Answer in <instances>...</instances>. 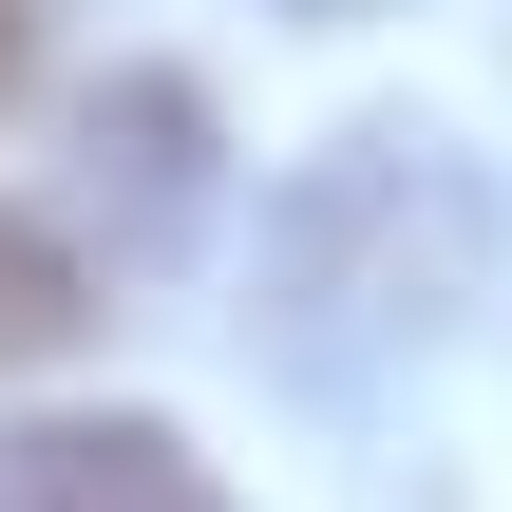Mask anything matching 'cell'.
I'll use <instances>...</instances> for the list:
<instances>
[{"label":"cell","mask_w":512,"mask_h":512,"mask_svg":"<svg viewBox=\"0 0 512 512\" xmlns=\"http://www.w3.org/2000/svg\"><path fill=\"white\" fill-rule=\"evenodd\" d=\"M494 304V171L437 114H342L247 247V361L304 399H380L418 380L456 323Z\"/></svg>","instance_id":"6da1fadb"},{"label":"cell","mask_w":512,"mask_h":512,"mask_svg":"<svg viewBox=\"0 0 512 512\" xmlns=\"http://www.w3.org/2000/svg\"><path fill=\"white\" fill-rule=\"evenodd\" d=\"M0 512H228L171 418H0Z\"/></svg>","instance_id":"7a4b0ae2"},{"label":"cell","mask_w":512,"mask_h":512,"mask_svg":"<svg viewBox=\"0 0 512 512\" xmlns=\"http://www.w3.org/2000/svg\"><path fill=\"white\" fill-rule=\"evenodd\" d=\"M76 171H95V209H114V266H171V228L209 209V95H190V76H114V95L76 114Z\"/></svg>","instance_id":"3957f363"},{"label":"cell","mask_w":512,"mask_h":512,"mask_svg":"<svg viewBox=\"0 0 512 512\" xmlns=\"http://www.w3.org/2000/svg\"><path fill=\"white\" fill-rule=\"evenodd\" d=\"M76 342H95V247L57 209H0V380H38Z\"/></svg>","instance_id":"277c9868"},{"label":"cell","mask_w":512,"mask_h":512,"mask_svg":"<svg viewBox=\"0 0 512 512\" xmlns=\"http://www.w3.org/2000/svg\"><path fill=\"white\" fill-rule=\"evenodd\" d=\"M19 76H38V0H0V95H19Z\"/></svg>","instance_id":"5b68a950"},{"label":"cell","mask_w":512,"mask_h":512,"mask_svg":"<svg viewBox=\"0 0 512 512\" xmlns=\"http://www.w3.org/2000/svg\"><path fill=\"white\" fill-rule=\"evenodd\" d=\"M285 19H380V0H285Z\"/></svg>","instance_id":"8992f818"}]
</instances>
